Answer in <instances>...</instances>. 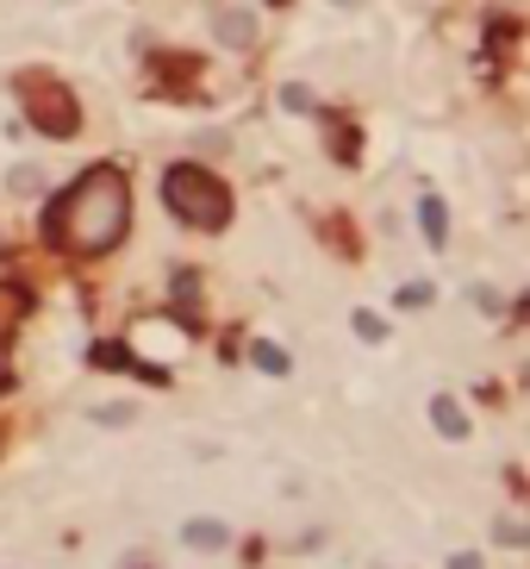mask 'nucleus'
Returning a JSON list of instances; mask_svg holds the SVG:
<instances>
[{
    "instance_id": "7ed1b4c3",
    "label": "nucleus",
    "mask_w": 530,
    "mask_h": 569,
    "mask_svg": "<svg viewBox=\"0 0 530 569\" xmlns=\"http://www.w3.org/2000/svg\"><path fill=\"white\" fill-rule=\"evenodd\" d=\"M20 95H25L32 119H38L51 138H69V132H76V100H69V88H63V81H51V76H25V81H20Z\"/></svg>"
},
{
    "instance_id": "f257e3e1",
    "label": "nucleus",
    "mask_w": 530,
    "mask_h": 569,
    "mask_svg": "<svg viewBox=\"0 0 530 569\" xmlns=\"http://www.w3.org/2000/svg\"><path fill=\"white\" fill-rule=\"evenodd\" d=\"M125 219H132V195H125V176H119V169H95V176H81L76 188L57 200L51 226L63 232V244H69V251L100 256V251H113V244H119Z\"/></svg>"
},
{
    "instance_id": "423d86ee",
    "label": "nucleus",
    "mask_w": 530,
    "mask_h": 569,
    "mask_svg": "<svg viewBox=\"0 0 530 569\" xmlns=\"http://www.w3.org/2000/svg\"><path fill=\"white\" fill-rule=\"evenodd\" d=\"M181 538H188L194 550H219V545L231 538V532L219 526V519H188V526H181Z\"/></svg>"
},
{
    "instance_id": "0eeeda50",
    "label": "nucleus",
    "mask_w": 530,
    "mask_h": 569,
    "mask_svg": "<svg viewBox=\"0 0 530 569\" xmlns=\"http://www.w3.org/2000/svg\"><path fill=\"white\" fill-rule=\"evenodd\" d=\"M219 39L238 44V51H250V44H256V25H250V13H219Z\"/></svg>"
},
{
    "instance_id": "9d476101",
    "label": "nucleus",
    "mask_w": 530,
    "mask_h": 569,
    "mask_svg": "<svg viewBox=\"0 0 530 569\" xmlns=\"http://www.w3.org/2000/svg\"><path fill=\"white\" fill-rule=\"evenodd\" d=\"M356 338H368V344H380V338H387V326H380L375 314H356Z\"/></svg>"
},
{
    "instance_id": "1a4fd4ad",
    "label": "nucleus",
    "mask_w": 530,
    "mask_h": 569,
    "mask_svg": "<svg viewBox=\"0 0 530 569\" xmlns=\"http://www.w3.org/2000/svg\"><path fill=\"white\" fill-rule=\"evenodd\" d=\"M256 370H268V375H287V351H275V344H256Z\"/></svg>"
},
{
    "instance_id": "f8f14e48",
    "label": "nucleus",
    "mask_w": 530,
    "mask_h": 569,
    "mask_svg": "<svg viewBox=\"0 0 530 569\" xmlns=\"http://www.w3.org/2000/svg\"><path fill=\"white\" fill-rule=\"evenodd\" d=\"M338 7H356V0H338Z\"/></svg>"
},
{
    "instance_id": "9b49d317",
    "label": "nucleus",
    "mask_w": 530,
    "mask_h": 569,
    "mask_svg": "<svg viewBox=\"0 0 530 569\" xmlns=\"http://www.w3.org/2000/svg\"><path fill=\"white\" fill-rule=\"evenodd\" d=\"M450 569H481V557H474V550H462V557H450Z\"/></svg>"
},
{
    "instance_id": "f03ea898",
    "label": "nucleus",
    "mask_w": 530,
    "mask_h": 569,
    "mask_svg": "<svg viewBox=\"0 0 530 569\" xmlns=\"http://www.w3.org/2000/svg\"><path fill=\"white\" fill-rule=\"evenodd\" d=\"M163 200H169L175 219H188L194 232H219L231 219V188L200 163H175L169 182H163Z\"/></svg>"
},
{
    "instance_id": "39448f33",
    "label": "nucleus",
    "mask_w": 530,
    "mask_h": 569,
    "mask_svg": "<svg viewBox=\"0 0 530 569\" xmlns=\"http://www.w3.org/2000/svg\"><path fill=\"white\" fill-rule=\"evenodd\" d=\"M418 226H424V238H431V244H443V238H450V214H443V200H437V195L418 200Z\"/></svg>"
},
{
    "instance_id": "6e6552de",
    "label": "nucleus",
    "mask_w": 530,
    "mask_h": 569,
    "mask_svg": "<svg viewBox=\"0 0 530 569\" xmlns=\"http://www.w3.org/2000/svg\"><path fill=\"white\" fill-rule=\"evenodd\" d=\"M25 300H20V288H0V338L13 332V314H20Z\"/></svg>"
},
{
    "instance_id": "20e7f679",
    "label": "nucleus",
    "mask_w": 530,
    "mask_h": 569,
    "mask_svg": "<svg viewBox=\"0 0 530 569\" xmlns=\"http://www.w3.org/2000/svg\"><path fill=\"white\" fill-rule=\"evenodd\" d=\"M431 419H437V433L443 438H468V419H462V407H455L450 394H437L431 401Z\"/></svg>"
}]
</instances>
